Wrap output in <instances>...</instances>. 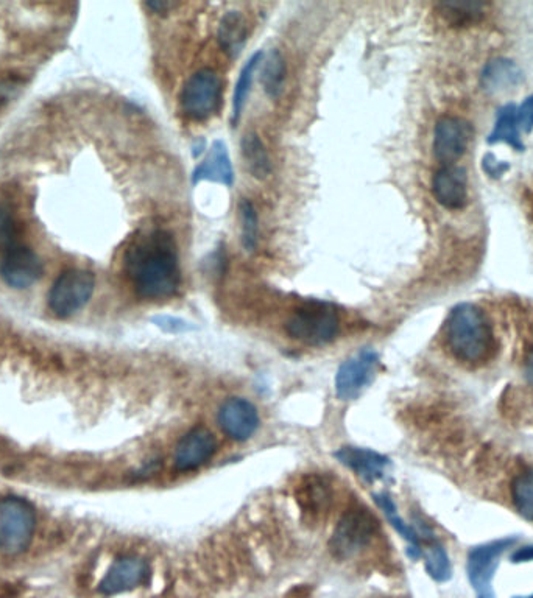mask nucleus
Wrapping results in <instances>:
<instances>
[{"mask_svg": "<svg viewBox=\"0 0 533 598\" xmlns=\"http://www.w3.org/2000/svg\"><path fill=\"white\" fill-rule=\"evenodd\" d=\"M125 273L139 298L163 301L180 289L177 242L164 229H150L135 237L125 251Z\"/></svg>", "mask_w": 533, "mask_h": 598, "instance_id": "obj_1", "label": "nucleus"}, {"mask_svg": "<svg viewBox=\"0 0 533 598\" xmlns=\"http://www.w3.org/2000/svg\"><path fill=\"white\" fill-rule=\"evenodd\" d=\"M446 343L460 362H485L493 351V332L484 312L474 304H457L446 320Z\"/></svg>", "mask_w": 533, "mask_h": 598, "instance_id": "obj_2", "label": "nucleus"}, {"mask_svg": "<svg viewBox=\"0 0 533 598\" xmlns=\"http://www.w3.org/2000/svg\"><path fill=\"white\" fill-rule=\"evenodd\" d=\"M340 318L328 303L311 301L298 307L286 323V332L293 340L308 346H323L339 334Z\"/></svg>", "mask_w": 533, "mask_h": 598, "instance_id": "obj_3", "label": "nucleus"}, {"mask_svg": "<svg viewBox=\"0 0 533 598\" xmlns=\"http://www.w3.org/2000/svg\"><path fill=\"white\" fill-rule=\"evenodd\" d=\"M35 528V508L27 500L15 496L0 500V552H25L32 544Z\"/></svg>", "mask_w": 533, "mask_h": 598, "instance_id": "obj_4", "label": "nucleus"}, {"mask_svg": "<svg viewBox=\"0 0 533 598\" xmlns=\"http://www.w3.org/2000/svg\"><path fill=\"white\" fill-rule=\"evenodd\" d=\"M378 521L375 514L371 513L364 505H351L343 513L332 533L329 549L332 555L339 560H346L370 544L373 536L378 532Z\"/></svg>", "mask_w": 533, "mask_h": 598, "instance_id": "obj_5", "label": "nucleus"}, {"mask_svg": "<svg viewBox=\"0 0 533 598\" xmlns=\"http://www.w3.org/2000/svg\"><path fill=\"white\" fill-rule=\"evenodd\" d=\"M223 83L212 69H200L184 83L180 94L181 113L195 122L214 116L222 103Z\"/></svg>", "mask_w": 533, "mask_h": 598, "instance_id": "obj_6", "label": "nucleus"}, {"mask_svg": "<svg viewBox=\"0 0 533 598\" xmlns=\"http://www.w3.org/2000/svg\"><path fill=\"white\" fill-rule=\"evenodd\" d=\"M518 538H501L473 547L466 558V574L477 598H498L493 589V578L499 561L507 550L515 546Z\"/></svg>", "mask_w": 533, "mask_h": 598, "instance_id": "obj_7", "label": "nucleus"}, {"mask_svg": "<svg viewBox=\"0 0 533 598\" xmlns=\"http://www.w3.org/2000/svg\"><path fill=\"white\" fill-rule=\"evenodd\" d=\"M96 278L91 271L68 270L52 285L49 307L58 318H69L82 310L94 295Z\"/></svg>", "mask_w": 533, "mask_h": 598, "instance_id": "obj_8", "label": "nucleus"}, {"mask_svg": "<svg viewBox=\"0 0 533 598\" xmlns=\"http://www.w3.org/2000/svg\"><path fill=\"white\" fill-rule=\"evenodd\" d=\"M379 356L375 349L364 348L346 359L336 374V393L342 401L356 399L378 373Z\"/></svg>", "mask_w": 533, "mask_h": 598, "instance_id": "obj_9", "label": "nucleus"}, {"mask_svg": "<svg viewBox=\"0 0 533 598\" xmlns=\"http://www.w3.org/2000/svg\"><path fill=\"white\" fill-rule=\"evenodd\" d=\"M473 127L462 117L445 116L438 120L434 130V155L445 166H454L473 139Z\"/></svg>", "mask_w": 533, "mask_h": 598, "instance_id": "obj_10", "label": "nucleus"}, {"mask_svg": "<svg viewBox=\"0 0 533 598\" xmlns=\"http://www.w3.org/2000/svg\"><path fill=\"white\" fill-rule=\"evenodd\" d=\"M43 270L39 257L22 245L4 253L0 261V278L11 289H27L41 278Z\"/></svg>", "mask_w": 533, "mask_h": 598, "instance_id": "obj_11", "label": "nucleus"}, {"mask_svg": "<svg viewBox=\"0 0 533 598\" xmlns=\"http://www.w3.org/2000/svg\"><path fill=\"white\" fill-rule=\"evenodd\" d=\"M219 426L231 440H250L259 427L258 410L247 399H228L220 407Z\"/></svg>", "mask_w": 533, "mask_h": 598, "instance_id": "obj_12", "label": "nucleus"}, {"mask_svg": "<svg viewBox=\"0 0 533 598\" xmlns=\"http://www.w3.org/2000/svg\"><path fill=\"white\" fill-rule=\"evenodd\" d=\"M150 566L147 561L136 556H124L114 561L103 580L100 581L99 591L103 595H116L133 591L149 580Z\"/></svg>", "mask_w": 533, "mask_h": 598, "instance_id": "obj_13", "label": "nucleus"}, {"mask_svg": "<svg viewBox=\"0 0 533 598\" xmlns=\"http://www.w3.org/2000/svg\"><path fill=\"white\" fill-rule=\"evenodd\" d=\"M216 438L206 427L189 430L175 449L173 463L181 472L194 471L216 454Z\"/></svg>", "mask_w": 533, "mask_h": 598, "instance_id": "obj_14", "label": "nucleus"}, {"mask_svg": "<svg viewBox=\"0 0 533 598\" xmlns=\"http://www.w3.org/2000/svg\"><path fill=\"white\" fill-rule=\"evenodd\" d=\"M435 200L446 209H463L468 203V175L459 166H443L432 180Z\"/></svg>", "mask_w": 533, "mask_h": 598, "instance_id": "obj_15", "label": "nucleus"}, {"mask_svg": "<svg viewBox=\"0 0 533 598\" xmlns=\"http://www.w3.org/2000/svg\"><path fill=\"white\" fill-rule=\"evenodd\" d=\"M202 181H211V183L223 184L226 187H233L234 169L231 162L230 153L226 148L225 142H212L211 148L194 172H192V184L197 186Z\"/></svg>", "mask_w": 533, "mask_h": 598, "instance_id": "obj_16", "label": "nucleus"}, {"mask_svg": "<svg viewBox=\"0 0 533 598\" xmlns=\"http://www.w3.org/2000/svg\"><path fill=\"white\" fill-rule=\"evenodd\" d=\"M297 500L304 516L311 521H318L331 508V483L322 475H309L298 486Z\"/></svg>", "mask_w": 533, "mask_h": 598, "instance_id": "obj_17", "label": "nucleus"}, {"mask_svg": "<svg viewBox=\"0 0 533 598\" xmlns=\"http://www.w3.org/2000/svg\"><path fill=\"white\" fill-rule=\"evenodd\" d=\"M336 458L367 482L381 479L390 465L389 458L362 447H342L336 452Z\"/></svg>", "mask_w": 533, "mask_h": 598, "instance_id": "obj_18", "label": "nucleus"}, {"mask_svg": "<svg viewBox=\"0 0 533 598\" xmlns=\"http://www.w3.org/2000/svg\"><path fill=\"white\" fill-rule=\"evenodd\" d=\"M523 71L516 66L513 61L507 58H496L488 61L487 66L482 71V86L485 91L507 92L509 89H515L523 81Z\"/></svg>", "mask_w": 533, "mask_h": 598, "instance_id": "obj_19", "label": "nucleus"}, {"mask_svg": "<svg viewBox=\"0 0 533 598\" xmlns=\"http://www.w3.org/2000/svg\"><path fill=\"white\" fill-rule=\"evenodd\" d=\"M247 22L239 11H228L223 16L217 33V41L228 57L236 58L244 49L247 41Z\"/></svg>", "mask_w": 533, "mask_h": 598, "instance_id": "obj_20", "label": "nucleus"}, {"mask_svg": "<svg viewBox=\"0 0 533 598\" xmlns=\"http://www.w3.org/2000/svg\"><path fill=\"white\" fill-rule=\"evenodd\" d=\"M498 142L510 145V147L515 148L516 152H523L524 150L518 119H516L515 105L502 106L496 114L495 127L488 136V144H498Z\"/></svg>", "mask_w": 533, "mask_h": 598, "instance_id": "obj_21", "label": "nucleus"}, {"mask_svg": "<svg viewBox=\"0 0 533 598\" xmlns=\"http://www.w3.org/2000/svg\"><path fill=\"white\" fill-rule=\"evenodd\" d=\"M242 156H244L245 164L251 175L258 178V180H265L267 176L272 173V162H270L269 153L265 148L264 142L261 141L255 131L245 133L241 142Z\"/></svg>", "mask_w": 533, "mask_h": 598, "instance_id": "obj_22", "label": "nucleus"}, {"mask_svg": "<svg viewBox=\"0 0 533 598\" xmlns=\"http://www.w3.org/2000/svg\"><path fill=\"white\" fill-rule=\"evenodd\" d=\"M376 504L379 505L382 511H384L385 516L389 519L390 524L395 527L396 532L399 535L403 536L407 542H409V549H407V553H409L410 558L412 560H420L421 556H423V549H421L420 544V536L418 533L410 527L409 524L401 519V516L398 514V510H396L395 502H393L392 497L387 496V494H378L375 496Z\"/></svg>", "mask_w": 533, "mask_h": 598, "instance_id": "obj_23", "label": "nucleus"}, {"mask_svg": "<svg viewBox=\"0 0 533 598\" xmlns=\"http://www.w3.org/2000/svg\"><path fill=\"white\" fill-rule=\"evenodd\" d=\"M261 80L265 94L272 99L283 92L284 81H286L287 67L283 55L279 50L273 49L262 58Z\"/></svg>", "mask_w": 533, "mask_h": 598, "instance_id": "obj_24", "label": "nucleus"}, {"mask_svg": "<svg viewBox=\"0 0 533 598\" xmlns=\"http://www.w3.org/2000/svg\"><path fill=\"white\" fill-rule=\"evenodd\" d=\"M262 58H264V52H256L255 55H251L250 60L245 63L242 67L241 74L237 78L236 88H234L233 95V124H237V120L242 116L244 111L245 103H247L248 95L251 91V81L255 77L258 67L261 66Z\"/></svg>", "mask_w": 533, "mask_h": 598, "instance_id": "obj_25", "label": "nucleus"}, {"mask_svg": "<svg viewBox=\"0 0 533 598\" xmlns=\"http://www.w3.org/2000/svg\"><path fill=\"white\" fill-rule=\"evenodd\" d=\"M423 558L426 570H428L429 577L432 580L438 581V583H446V581L451 580V561H449L445 547L440 542L432 539L429 546L423 550Z\"/></svg>", "mask_w": 533, "mask_h": 598, "instance_id": "obj_26", "label": "nucleus"}, {"mask_svg": "<svg viewBox=\"0 0 533 598\" xmlns=\"http://www.w3.org/2000/svg\"><path fill=\"white\" fill-rule=\"evenodd\" d=\"M512 499L516 511L526 521L533 522V469L519 474L513 480Z\"/></svg>", "mask_w": 533, "mask_h": 598, "instance_id": "obj_27", "label": "nucleus"}, {"mask_svg": "<svg viewBox=\"0 0 533 598\" xmlns=\"http://www.w3.org/2000/svg\"><path fill=\"white\" fill-rule=\"evenodd\" d=\"M239 211H241L242 220V243L248 253H253L258 248L259 242L258 214H256L253 203L247 198L239 203Z\"/></svg>", "mask_w": 533, "mask_h": 598, "instance_id": "obj_28", "label": "nucleus"}, {"mask_svg": "<svg viewBox=\"0 0 533 598\" xmlns=\"http://www.w3.org/2000/svg\"><path fill=\"white\" fill-rule=\"evenodd\" d=\"M440 13L454 24H462L465 21H474L482 16L485 11V4L479 2H448L438 5Z\"/></svg>", "mask_w": 533, "mask_h": 598, "instance_id": "obj_29", "label": "nucleus"}, {"mask_svg": "<svg viewBox=\"0 0 533 598\" xmlns=\"http://www.w3.org/2000/svg\"><path fill=\"white\" fill-rule=\"evenodd\" d=\"M19 231L15 217L8 209L0 208V248L2 254L19 247Z\"/></svg>", "mask_w": 533, "mask_h": 598, "instance_id": "obj_30", "label": "nucleus"}, {"mask_svg": "<svg viewBox=\"0 0 533 598\" xmlns=\"http://www.w3.org/2000/svg\"><path fill=\"white\" fill-rule=\"evenodd\" d=\"M153 323H156L161 331L169 332V334H183V332L192 331V326L189 321L181 320L177 317H169V315H161V317L153 318Z\"/></svg>", "mask_w": 533, "mask_h": 598, "instance_id": "obj_31", "label": "nucleus"}, {"mask_svg": "<svg viewBox=\"0 0 533 598\" xmlns=\"http://www.w3.org/2000/svg\"><path fill=\"white\" fill-rule=\"evenodd\" d=\"M516 119H518V127L521 133H530L533 130V94L529 95L516 108Z\"/></svg>", "mask_w": 533, "mask_h": 598, "instance_id": "obj_32", "label": "nucleus"}, {"mask_svg": "<svg viewBox=\"0 0 533 598\" xmlns=\"http://www.w3.org/2000/svg\"><path fill=\"white\" fill-rule=\"evenodd\" d=\"M482 167H484L485 172L488 175L493 176V178H501L507 170H509V166L504 164V162L498 161L493 155H487L482 161Z\"/></svg>", "mask_w": 533, "mask_h": 598, "instance_id": "obj_33", "label": "nucleus"}, {"mask_svg": "<svg viewBox=\"0 0 533 598\" xmlns=\"http://www.w3.org/2000/svg\"><path fill=\"white\" fill-rule=\"evenodd\" d=\"M178 5H180L178 2H172V0H155V2H147L145 7L150 8L153 13H158V15H166L173 8H177Z\"/></svg>", "mask_w": 533, "mask_h": 598, "instance_id": "obj_34", "label": "nucleus"}, {"mask_svg": "<svg viewBox=\"0 0 533 598\" xmlns=\"http://www.w3.org/2000/svg\"><path fill=\"white\" fill-rule=\"evenodd\" d=\"M510 561L513 564L530 563V561H533V544L516 549L512 553V556H510Z\"/></svg>", "mask_w": 533, "mask_h": 598, "instance_id": "obj_35", "label": "nucleus"}, {"mask_svg": "<svg viewBox=\"0 0 533 598\" xmlns=\"http://www.w3.org/2000/svg\"><path fill=\"white\" fill-rule=\"evenodd\" d=\"M526 377L530 384H533V348L530 351L529 359H527Z\"/></svg>", "mask_w": 533, "mask_h": 598, "instance_id": "obj_36", "label": "nucleus"}, {"mask_svg": "<svg viewBox=\"0 0 533 598\" xmlns=\"http://www.w3.org/2000/svg\"><path fill=\"white\" fill-rule=\"evenodd\" d=\"M513 598H533V595H529V597H513Z\"/></svg>", "mask_w": 533, "mask_h": 598, "instance_id": "obj_37", "label": "nucleus"}]
</instances>
